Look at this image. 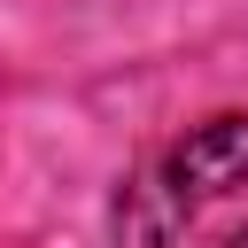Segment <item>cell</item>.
<instances>
[{"label": "cell", "instance_id": "6da1fadb", "mask_svg": "<svg viewBox=\"0 0 248 248\" xmlns=\"http://www.w3.org/2000/svg\"><path fill=\"white\" fill-rule=\"evenodd\" d=\"M248 186V116H209L170 147V194L178 202H209Z\"/></svg>", "mask_w": 248, "mask_h": 248}]
</instances>
